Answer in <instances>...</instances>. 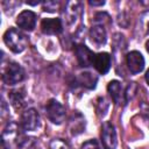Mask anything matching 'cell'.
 <instances>
[{
	"label": "cell",
	"mask_w": 149,
	"mask_h": 149,
	"mask_svg": "<svg viewBox=\"0 0 149 149\" xmlns=\"http://www.w3.org/2000/svg\"><path fill=\"white\" fill-rule=\"evenodd\" d=\"M5 44L15 54L22 52L28 44V40L23 33H21L16 28H9L3 34Z\"/></svg>",
	"instance_id": "cell-1"
},
{
	"label": "cell",
	"mask_w": 149,
	"mask_h": 149,
	"mask_svg": "<svg viewBox=\"0 0 149 149\" xmlns=\"http://www.w3.org/2000/svg\"><path fill=\"white\" fill-rule=\"evenodd\" d=\"M24 79V70L23 68L15 62L8 63L2 72V80L6 85H15L21 83Z\"/></svg>",
	"instance_id": "cell-2"
},
{
	"label": "cell",
	"mask_w": 149,
	"mask_h": 149,
	"mask_svg": "<svg viewBox=\"0 0 149 149\" xmlns=\"http://www.w3.org/2000/svg\"><path fill=\"white\" fill-rule=\"evenodd\" d=\"M47 118L55 125L63 123L65 119V107L56 99H50L45 105Z\"/></svg>",
	"instance_id": "cell-3"
},
{
	"label": "cell",
	"mask_w": 149,
	"mask_h": 149,
	"mask_svg": "<svg viewBox=\"0 0 149 149\" xmlns=\"http://www.w3.org/2000/svg\"><path fill=\"white\" fill-rule=\"evenodd\" d=\"M101 142L105 149H115L118 144L115 127L111 121H105L101 126Z\"/></svg>",
	"instance_id": "cell-4"
},
{
	"label": "cell",
	"mask_w": 149,
	"mask_h": 149,
	"mask_svg": "<svg viewBox=\"0 0 149 149\" xmlns=\"http://www.w3.org/2000/svg\"><path fill=\"white\" fill-rule=\"evenodd\" d=\"M40 126V114L35 108H27L21 115V127L26 132L36 130Z\"/></svg>",
	"instance_id": "cell-5"
},
{
	"label": "cell",
	"mask_w": 149,
	"mask_h": 149,
	"mask_svg": "<svg viewBox=\"0 0 149 149\" xmlns=\"http://www.w3.org/2000/svg\"><path fill=\"white\" fill-rule=\"evenodd\" d=\"M81 12H83V5L80 1L73 0V1H69L65 5V10H64V16L65 20L68 22L69 26L74 24L79 17L81 16Z\"/></svg>",
	"instance_id": "cell-6"
},
{
	"label": "cell",
	"mask_w": 149,
	"mask_h": 149,
	"mask_svg": "<svg viewBox=\"0 0 149 149\" xmlns=\"http://www.w3.org/2000/svg\"><path fill=\"white\" fill-rule=\"evenodd\" d=\"M126 63L128 66V70L133 73H140L144 69V58L141 52L139 51H130L126 56Z\"/></svg>",
	"instance_id": "cell-7"
},
{
	"label": "cell",
	"mask_w": 149,
	"mask_h": 149,
	"mask_svg": "<svg viewBox=\"0 0 149 149\" xmlns=\"http://www.w3.org/2000/svg\"><path fill=\"white\" fill-rule=\"evenodd\" d=\"M16 24L23 30L31 31L36 26V14L28 9L21 12L16 19Z\"/></svg>",
	"instance_id": "cell-8"
},
{
	"label": "cell",
	"mask_w": 149,
	"mask_h": 149,
	"mask_svg": "<svg viewBox=\"0 0 149 149\" xmlns=\"http://www.w3.org/2000/svg\"><path fill=\"white\" fill-rule=\"evenodd\" d=\"M74 51H76V56H77L78 64H79L81 68H87V66L92 65L94 54H93L85 44H77Z\"/></svg>",
	"instance_id": "cell-9"
},
{
	"label": "cell",
	"mask_w": 149,
	"mask_h": 149,
	"mask_svg": "<svg viewBox=\"0 0 149 149\" xmlns=\"http://www.w3.org/2000/svg\"><path fill=\"white\" fill-rule=\"evenodd\" d=\"M41 29L47 35H57L63 29L62 20L57 19V17L43 19L42 22H41Z\"/></svg>",
	"instance_id": "cell-10"
},
{
	"label": "cell",
	"mask_w": 149,
	"mask_h": 149,
	"mask_svg": "<svg viewBox=\"0 0 149 149\" xmlns=\"http://www.w3.org/2000/svg\"><path fill=\"white\" fill-rule=\"evenodd\" d=\"M92 65L95 68V70L99 73H101V74L107 73L109 68H111V56H109V54L99 52V54L94 55Z\"/></svg>",
	"instance_id": "cell-11"
},
{
	"label": "cell",
	"mask_w": 149,
	"mask_h": 149,
	"mask_svg": "<svg viewBox=\"0 0 149 149\" xmlns=\"http://www.w3.org/2000/svg\"><path fill=\"white\" fill-rule=\"evenodd\" d=\"M107 90H108V93L109 95L112 97L113 101L116 104V105H123L126 102V99H125V91L120 84V81L118 80H112L109 81L108 86H107Z\"/></svg>",
	"instance_id": "cell-12"
},
{
	"label": "cell",
	"mask_w": 149,
	"mask_h": 149,
	"mask_svg": "<svg viewBox=\"0 0 149 149\" xmlns=\"http://www.w3.org/2000/svg\"><path fill=\"white\" fill-rule=\"evenodd\" d=\"M69 130L72 135H78L85 130V119L80 113L76 112L72 114L69 121Z\"/></svg>",
	"instance_id": "cell-13"
},
{
	"label": "cell",
	"mask_w": 149,
	"mask_h": 149,
	"mask_svg": "<svg viewBox=\"0 0 149 149\" xmlns=\"http://www.w3.org/2000/svg\"><path fill=\"white\" fill-rule=\"evenodd\" d=\"M76 81H77L79 85H81V86H84V87H86V88L92 90V88H94L95 85H97L98 77H97L94 73L90 72V71H84V72H80V73L76 77Z\"/></svg>",
	"instance_id": "cell-14"
},
{
	"label": "cell",
	"mask_w": 149,
	"mask_h": 149,
	"mask_svg": "<svg viewBox=\"0 0 149 149\" xmlns=\"http://www.w3.org/2000/svg\"><path fill=\"white\" fill-rule=\"evenodd\" d=\"M90 37H91L92 42H94L97 45L105 44L106 40H107L105 27L100 26V24H93L92 28L90 29Z\"/></svg>",
	"instance_id": "cell-15"
},
{
	"label": "cell",
	"mask_w": 149,
	"mask_h": 149,
	"mask_svg": "<svg viewBox=\"0 0 149 149\" xmlns=\"http://www.w3.org/2000/svg\"><path fill=\"white\" fill-rule=\"evenodd\" d=\"M8 98L9 101L12 104V106L15 109H21L24 106V100H26V93L23 88H15L12 90L8 93Z\"/></svg>",
	"instance_id": "cell-16"
},
{
	"label": "cell",
	"mask_w": 149,
	"mask_h": 149,
	"mask_svg": "<svg viewBox=\"0 0 149 149\" xmlns=\"http://www.w3.org/2000/svg\"><path fill=\"white\" fill-rule=\"evenodd\" d=\"M17 125L15 122H8L7 126L5 127L3 132H2V139L1 141L7 143L8 146H10V141L14 140L16 136H17Z\"/></svg>",
	"instance_id": "cell-17"
},
{
	"label": "cell",
	"mask_w": 149,
	"mask_h": 149,
	"mask_svg": "<svg viewBox=\"0 0 149 149\" xmlns=\"http://www.w3.org/2000/svg\"><path fill=\"white\" fill-rule=\"evenodd\" d=\"M49 147H50V149H72L69 146V143L65 142L62 139H55V140H52L50 142Z\"/></svg>",
	"instance_id": "cell-18"
},
{
	"label": "cell",
	"mask_w": 149,
	"mask_h": 149,
	"mask_svg": "<svg viewBox=\"0 0 149 149\" xmlns=\"http://www.w3.org/2000/svg\"><path fill=\"white\" fill-rule=\"evenodd\" d=\"M136 90H137V86L135 83H130V85H128L127 90L125 91V99H126V102L129 101L130 99H133V97L135 95L136 93Z\"/></svg>",
	"instance_id": "cell-19"
},
{
	"label": "cell",
	"mask_w": 149,
	"mask_h": 149,
	"mask_svg": "<svg viewBox=\"0 0 149 149\" xmlns=\"http://www.w3.org/2000/svg\"><path fill=\"white\" fill-rule=\"evenodd\" d=\"M105 22H109V16L107 13H98L94 16V24H100L105 27Z\"/></svg>",
	"instance_id": "cell-20"
},
{
	"label": "cell",
	"mask_w": 149,
	"mask_h": 149,
	"mask_svg": "<svg viewBox=\"0 0 149 149\" xmlns=\"http://www.w3.org/2000/svg\"><path fill=\"white\" fill-rule=\"evenodd\" d=\"M58 6H59L58 1H47V2L43 3V10L52 13L58 8Z\"/></svg>",
	"instance_id": "cell-21"
},
{
	"label": "cell",
	"mask_w": 149,
	"mask_h": 149,
	"mask_svg": "<svg viewBox=\"0 0 149 149\" xmlns=\"http://www.w3.org/2000/svg\"><path fill=\"white\" fill-rule=\"evenodd\" d=\"M80 149H100V146L98 143L97 140L92 139V140H88L86 142H84L81 144V148Z\"/></svg>",
	"instance_id": "cell-22"
},
{
	"label": "cell",
	"mask_w": 149,
	"mask_h": 149,
	"mask_svg": "<svg viewBox=\"0 0 149 149\" xmlns=\"http://www.w3.org/2000/svg\"><path fill=\"white\" fill-rule=\"evenodd\" d=\"M88 3L91 6H102V5H105V1L104 0L102 1H92V0H90Z\"/></svg>",
	"instance_id": "cell-23"
},
{
	"label": "cell",
	"mask_w": 149,
	"mask_h": 149,
	"mask_svg": "<svg viewBox=\"0 0 149 149\" xmlns=\"http://www.w3.org/2000/svg\"><path fill=\"white\" fill-rule=\"evenodd\" d=\"M146 80H147V83H148V85H149V69H148L147 72H146Z\"/></svg>",
	"instance_id": "cell-24"
},
{
	"label": "cell",
	"mask_w": 149,
	"mask_h": 149,
	"mask_svg": "<svg viewBox=\"0 0 149 149\" xmlns=\"http://www.w3.org/2000/svg\"><path fill=\"white\" fill-rule=\"evenodd\" d=\"M146 49H147V51L149 52V41H148V42L146 43Z\"/></svg>",
	"instance_id": "cell-25"
},
{
	"label": "cell",
	"mask_w": 149,
	"mask_h": 149,
	"mask_svg": "<svg viewBox=\"0 0 149 149\" xmlns=\"http://www.w3.org/2000/svg\"><path fill=\"white\" fill-rule=\"evenodd\" d=\"M148 31H149V30H148Z\"/></svg>",
	"instance_id": "cell-26"
}]
</instances>
